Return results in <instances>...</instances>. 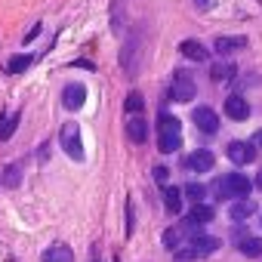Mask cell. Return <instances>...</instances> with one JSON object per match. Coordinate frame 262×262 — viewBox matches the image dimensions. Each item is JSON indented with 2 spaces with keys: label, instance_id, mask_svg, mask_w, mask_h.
Instances as JSON below:
<instances>
[{
  "label": "cell",
  "instance_id": "1",
  "mask_svg": "<svg viewBox=\"0 0 262 262\" xmlns=\"http://www.w3.org/2000/svg\"><path fill=\"white\" fill-rule=\"evenodd\" d=\"M179 145H182V123H179V117L161 114L158 117V151L161 155H173V151H179Z\"/></svg>",
  "mask_w": 262,
  "mask_h": 262
},
{
  "label": "cell",
  "instance_id": "2",
  "mask_svg": "<svg viewBox=\"0 0 262 262\" xmlns=\"http://www.w3.org/2000/svg\"><path fill=\"white\" fill-rule=\"evenodd\" d=\"M216 247H219V237L194 231V234H191V237L185 241V247H176L173 253H176V262H191V259H201V256L213 253Z\"/></svg>",
  "mask_w": 262,
  "mask_h": 262
},
{
  "label": "cell",
  "instance_id": "3",
  "mask_svg": "<svg viewBox=\"0 0 262 262\" xmlns=\"http://www.w3.org/2000/svg\"><path fill=\"white\" fill-rule=\"evenodd\" d=\"M250 191H253V182H250L247 176H241V173H225V176H219V182H216V194H219V201L247 198Z\"/></svg>",
  "mask_w": 262,
  "mask_h": 262
},
{
  "label": "cell",
  "instance_id": "4",
  "mask_svg": "<svg viewBox=\"0 0 262 262\" xmlns=\"http://www.w3.org/2000/svg\"><path fill=\"white\" fill-rule=\"evenodd\" d=\"M59 142H62V151L71 158V161H83V142H80V126L77 123H62L59 129Z\"/></svg>",
  "mask_w": 262,
  "mask_h": 262
},
{
  "label": "cell",
  "instance_id": "5",
  "mask_svg": "<svg viewBox=\"0 0 262 262\" xmlns=\"http://www.w3.org/2000/svg\"><path fill=\"white\" fill-rule=\"evenodd\" d=\"M139 59H142V31H136L133 37H129V40L123 43L120 65H123L126 77H136V71H139Z\"/></svg>",
  "mask_w": 262,
  "mask_h": 262
},
{
  "label": "cell",
  "instance_id": "6",
  "mask_svg": "<svg viewBox=\"0 0 262 262\" xmlns=\"http://www.w3.org/2000/svg\"><path fill=\"white\" fill-rule=\"evenodd\" d=\"M194 93H198L194 80H191L185 71H176V77H173V86H170V96H173L176 102H191V99H194Z\"/></svg>",
  "mask_w": 262,
  "mask_h": 262
},
{
  "label": "cell",
  "instance_id": "7",
  "mask_svg": "<svg viewBox=\"0 0 262 262\" xmlns=\"http://www.w3.org/2000/svg\"><path fill=\"white\" fill-rule=\"evenodd\" d=\"M191 234H194V225L185 219V222H179V225H173V228L164 231V247H167V250H176V247H182Z\"/></svg>",
  "mask_w": 262,
  "mask_h": 262
},
{
  "label": "cell",
  "instance_id": "8",
  "mask_svg": "<svg viewBox=\"0 0 262 262\" xmlns=\"http://www.w3.org/2000/svg\"><path fill=\"white\" fill-rule=\"evenodd\" d=\"M191 120H194V126L201 129V133H207V136H213L216 129H219V114H216L213 108H207V105H201V108L191 114Z\"/></svg>",
  "mask_w": 262,
  "mask_h": 262
},
{
  "label": "cell",
  "instance_id": "9",
  "mask_svg": "<svg viewBox=\"0 0 262 262\" xmlns=\"http://www.w3.org/2000/svg\"><path fill=\"white\" fill-rule=\"evenodd\" d=\"M83 102H86V86H80V83H68V86L62 90V105H65L68 111H77Z\"/></svg>",
  "mask_w": 262,
  "mask_h": 262
},
{
  "label": "cell",
  "instance_id": "10",
  "mask_svg": "<svg viewBox=\"0 0 262 262\" xmlns=\"http://www.w3.org/2000/svg\"><path fill=\"white\" fill-rule=\"evenodd\" d=\"M228 158L234 164H253L256 161V145L253 142H231L228 145Z\"/></svg>",
  "mask_w": 262,
  "mask_h": 262
},
{
  "label": "cell",
  "instance_id": "11",
  "mask_svg": "<svg viewBox=\"0 0 262 262\" xmlns=\"http://www.w3.org/2000/svg\"><path fill=\"white\" fill-rule=\"evenodd\" d=\"M126 136L133 139L136 145H139V142H145V139H148V120H145L142 114H133V117L126 120Z\"/></svg>",
  "mask_w": 262,
  "mask_h": 262
},
{
  "label": "cell",
  "instance_id": "12",
  "mask_svg": "<svg viewBox=\"0 0 262 262\" xmlns=\"http://www.w3.org/2000/svg\"><path fill=\"white\" fill-rule=\"evenodd\" d=\"M225 114H228L231 120H247V117H250V105H247V99L237 96V93L228 96V99H225Z\"/></svg>",
  "mask_w": 262,
  "mask_h": 262
},
{
  "label": "cell",
  "instance_id": "13",
  "mask_svg": "<svg viewBox=\"0 0 262 262\" xmlns=\"http://www.w3.org/2000/svg\"><path fill=\"white\" fill-rule=\"evenodd\" d=\"M40 262H74V250L68 244H53V247L43 250Z\"/></svg>",
  "mask_w": 262,
  "mask_h": 262
},
{
  "label": "cell",
  "instance_id": "14",
  "mask_svg": "<svg viewBox=\"0 0 262 262\" xmlns=\"http://www.w3.org/2000/svg\"><path fill=\"white\" fill-rule=\"evenodd\" d=\"M213 164H216V161H213V155H210V151H204V148L185 158V167H188V170H194V173H207V170H213Z\"/></svg>",
  "mask_w": 262,
  "mask_h": 262
},
{
  "label": "cell",
  "instance_id": "15",
  "mask_svg": "<svg viewBox=\"0 0 262 262\" xmlns=\"http://www.w3.org/2000/svg\"><path fill=\"white\" fill-rule=\"evenodd\" d=\"M179 53H182L185 59H191V62H207V59H210L207 47H201L198 40H182V43H179Z\"/></svg>",
  "mask_w": 262,
  "mask_h": 262
},
{
  "label": "cell",
  "instance_id": "16",
  "mask_svg": "<svg viewBox=\"0 0 262 262\" xmlns=\"http://www.w3.org/2000/svg\"><path fill=\"white\" fill-rule=\"evenodd\" d=\"M19 123H22V114L19 111H13V114H4L0 117V139H13V133L19 129Z\"/></svg>",
  "mask_w": 262,
  "mask_h": 262
},
{
  "label": "cell",
  "instance_id": "17",
  "mask_svg": "<svg viewBox=\"0 0 262 262\" xmlns=\"http://www.w3.org/2000/svg\"><path fill=\"white\" fill-rule=\"evenodd\" d=\"M164 207L167 213H182V188H173V185H164Z\"/></svg>",
  "mask_w": 262,
  "mask_h": 262
},
{
  "label": "cell",
  "instance_id": "18",
  "mask_svg": "<svg viewBox=\"0 0 262 262\" xmlns=\"http://www.w3.org/2000/svg\"><path fill=\"white\" fill-rule=\"evenodd\" d=\"M237 250H241L244 256H262V237L241 234V237H237Z\"/></svg>",
  "mask_w": 262,
  "mask_h": 262
},
{
  "label": "cell",
  "instance_id": "19",
  "mask_svg": "<svg viewBox=\"0 0 262 262\" xmlns=\"http://www.w3.org/2000/svg\"><path fill=\"white\" fill-rule=\"evenodd\" d=\"M188 222L191 225H207V222H213V207H207V204H194L191 207V213H188Z\"/></svg>",
  "mask_w": 262,
  "mask_h": 262
},
{
  "label": "cell",
  "instance_id": "20",
  "mask_svg": "<svg viewBox=\"0 0 262 262\" xmlns=\"http://www.w3.org/2000/svg\"><path fill=\"white\" fill-rule=\"evenodd\" d=\"M244 47H247V37H219V40H216V53H219V56L237 53V50H244Z\"/></svg>",
  "mask_w": 262,
  "mask_h": 262
},
{
  "label": "cell",
  "instance_id": "21",
  "mask_svg": "<svg viewBox=\"0 0 262 262\" xmlns=\"http://www.w3.org/2000/svg\"><path fill=\"white\" fill-rule=\"evenodd\" d=\"M256 213V204H250V201H237L234 207H231V219L234 222H244V219H250Z\"/></svg>",
  "mask_w": 262,
  "mask_h": 262
},
{
  "label": "cell",
  "instance_id": "22",
  "mask_svg": "<svg viewBox=\"0 0 262 262\" xmlns=\"http://www.w3.org/2000/svg\"><path fill=\"white\" fill-rule=\"evenodd\" d=\"M31 62H34V56H13V59L7 62V71H10V74H22Z\"/></svg>",
  "mask_w": 262,
  "mask_h": 262
},
{
  "label": "cell",
  "instance_id": "23",
  "mask_svg": "<svg viewBox=\"0 0 262 262\" xmlns=\"http://www.w3.org/2000/svg\"><path fill=\"white\" fill-rule=\"evenodd\" d=\"M231 74H234V65H231V62H219V65L210 68V77H213L216 83H219V80H228Z\"/></svg>",
  "mask_w": 262,
  "mask_h": 262
},
{
  "label": "cell",
  "instance_id": "24",
  "mask_svg": "<svg viewBox=\"0 0 262 262\" xmlns=\"http://www.w3.org/2000/svg\"><path fill=\"white\" fill-rule=\"evenodd\" d=\"M123 108H126V114H142L145 99H142L139 93H129V96H126V102H123Z\"/></svg>",
  "mask_w": 262,
  "mask_h": 262
},
{
  "label": "cell",
  "instance_id": "25",
  "mask_svg": "<svg viewBox=\"0 0 262 262\" xmlns=\"http://www.w3.org/2000/svg\"><path fill=\"white\" fill-rule=\"evenodd\" d=\"M4 182H7L10 188H19V185H22V167H19V164H10L7 173H4Z\"/></svg>",
  "mask_w": 262,
  "mask_h": 262
},
{
  "label": "cell",
  "instance_id": "26",
  "mask_svg": "<svg viewBox=\"0 0 262 262\" xmlns=\"http://www.w3.org/2000/svg\"><path fill=\"white\" fill-rule=\"evenodd\" d=\"M182 194H185L188 201H194V204H198V201H204L207 188H204V185H198V182H191V185H185V188H182Z\"/></svg>",
  "mask_w": 262,
  "mask_h": 262
},
{
  "label": "cell",
  "instance_id": "27",
  "mask_svg": "<svg viewBox=\"0 0 262 262\" xmlns=\"http://www.w3.org/2000/svg\"><path fill=\"white\" fill-rule=\"evenodd\" d=\"M133 234V204H126V237Z\"/></svg>",
  "mask_w": 262,
  "mask_h": 262
},
{
  "label": "cell",
  "instance_id": "28",
  "mask_svg": "<svg viewBox=\"0 0 262 262\" xmlns=\"http://www.w3.org/2000/svg\"><path fill=\"white\" fill-rule=\"evenodd\" d=\"M167 176H170L167 167H155V179H158V182H167Z\"/></svg>",
  "mask_w": 262,
  "mask_h": 262
},
{
  "label": "cell",
  "instance_id": "29",
  "mask_svg": "<svg viewBox=\"0 0 262 262\" xmlns=\"http://www.w3.org/2000/svg\"><path fill=\"white\" fill-rule=\"evenodd\" d=\"M37 34H40V22H37V25H34V28H31V31H28V37H25V43H31V40H34V37H37Z\"/></svg>",
  "mask_w": 262,
  "mask_h": 262
},
{
  "label": "cell",
  "instance_id": "30",
  "mask_svg": "<svg viewBox=\"0 0 262 262\" xmlns=\"http://www.w3.org/2000/svg\"><path fill=\"white\" fill-rule=\"evenodd\" d=\"M194 7H198V10H207V7H210V0H194Z\"/></svg>",
  "mask_w": 262,
  "mask_h": 262
},
{
  "label": "cell",
  "instance_id": "31",
  "mask_svg": "<svg viewBox=\"0 0 262 262\" xmlns=\"http://www.w3.org/2000/svg\"><path fill=\"white\" fill-rule=\"evenodd\" d=\"M253 185H256V188H259V191H262V170H259V173H256V182H253Z\"/></svg>",
  "mask_w": 262,
  "mask_h": 262
},
{
  "label": "cell",
  "instance_id": "32",
  "mask_svg": "<svg viewBox=\"0 0 262 262\" xmlns=\"http://www.w3.org/2000/svg\"><path fill=\"white\" fill-rule=\"evenodd\" d=\"M256 148H262V129L256 133Z\"/></svg>",
  "mask_w": 262,
  "mask_h": 262
},
{
  "label": "cell",
  "instance_id": "33",
  "mask_svg": "<svg viewBox=\"0 0 262 262\" xmlns=\"http://www.w3.org/2000/svg\"><path fill=\"white\" fill-rule=\"evenodd\" d=\"M93 262H102V259H99V247H93Z\"/></svg>",
  "mask_w": 262,
  "mask_h": 262
}]
</instances>
